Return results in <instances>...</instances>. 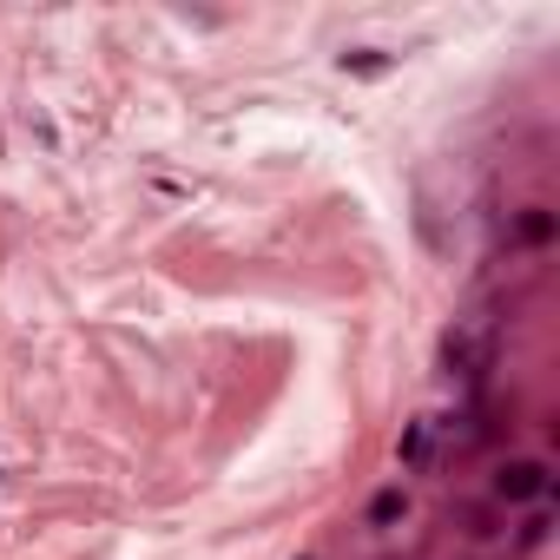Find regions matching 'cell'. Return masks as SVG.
<instances>
[{"instance_id": "cell-1", "label": "cell", "mask_w": 560, "mask_h": 560, "mask_svg": "<svg viewBox=\"0 0 560 560\" xmlns=\"http://www.w3.org/2000/svg\"><path fill=\"white\" fill-rule=\"evenodd\" d=\"M494 501L501 508H540V501H553V462H540V455L501 462L494 468Z\"/></svg>"}, {"instance_id": "cell-2", "label": "cell", "mask_w": 560, "mask_h": 560, "mask_svg": "<svg viewBox=\"0 0 560 560\" xmlns=\"http://www.w3.org/2000/svg\"><path fill=\"white\" fill-rule=\"evenodd\" d=\"M442 448H448V442H442V422H435V416H416V422L396 435V462H402V475H429V468L442 462Z\"/></svg>"}, {"instance_id": "cell-3", "label": "cell", "mask_w": 560, "mask_h": 560, "mask_svg": "<svg viewBox=\"0 0 560 560\" xmlns=\"http://www.w3.org/2000/svg\"><path fill=\"white\" fill-rule=\"evenodd\" d=\"M409 521V488L402 481H389V488H376V501H370V514H363V527H376V534H389V527H402Z\"/></svg>"}, {"instance_id": "cell-4", "label": "cell", "mask_w": 560, "mask_h": 560, "mask_svg": "<svg viewBox=\"0 0 560 560\" xmlns=\"http://www.w3.org/2000/svg\"><path fill=\"white\" fill-rule=\"evenodd\" d=\"M508 237H514L521 250H547V244H553V211H547V205H527Z\"/></svg>"}, {"instance_id": "cell-5", "label": "cell", "mask_w": 560, "mask_h": 560, "mask_svg": "<svg viewBox=\"0 0 560 560\" xmlns=\"http://www.w3.org/2000/svg\"><path fill=\"white\" fill-rule=\"evenodd\" d=\"M553 540V501H540V508H527V521H521V534H514V547L521 553H534V547H547Z\"/></svg>"}, {"instance_id": "cell-6", "label": "cell", "mask_w": 560, "mask_h": 560, "mask_svg": "<svg viewBox=\"0 0 560 560\" xmlns=\"http://www.w3.org/2000/svg\"><path fill=\"white\" fill-rule=\"evenodd\" d=\"M337 67H343V73H389V54H376V47H357V54H343Z\"/></svg>"}]
</instances>
